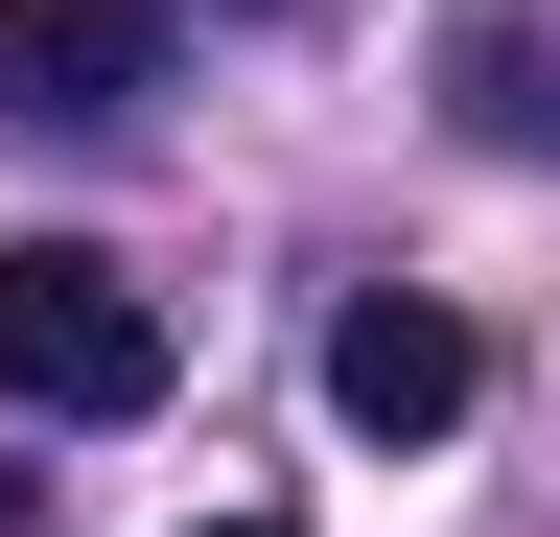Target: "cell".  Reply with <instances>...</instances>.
I'll use <instances>...</instances> for the list:
<instances>
[{"instance_id": "cell-5", "label": "cell", "mask_w": 560, "mask_h": 537, "mask_svg": "<svg viewBox=\"0 0 560 537\" xmlns=\"http://www.w3.org/2000/svg\"><path fill=\"white\" fill-rule=\"evenodd\" d=\"M210 537H280V514H210Z\"/></svg>"}, {"instance_id": "cell-3", "label": "cell", "mask_w": 560, "mask_h": 537, "mask_svg": "<svg viewBox=\"0 0 560 537\" xmlns=\"http://www.w3.org/2000/svg\"><path fill=\"white\" fill-rule=\"evenodd\" d=\"M0 94L24 117H140L164 94V0H0Z\"/></svg>"}, {"instance_id": "cell-1", "label": "cell", "mask_w": 560, "mask_h": 537, "mask_svg": "<svg viewBox=\"0 0 560 537\" xmlns=\"http://www.w3.org/2000/svg\"><path fill=\"white\" fill-rule=\"evenodd\" d=\"M164 304L94 234H0V421H164Z\"/></svg>"}, {"instance_id": "cell-4", "label": "cell", "mask_w": 560, "mask_h": 537, "mask_svg": "<svg viewBox=\"0 0 560 537\" xmlns=\"http://www.w3.org/2000/svg\"><path fill=\"white\" fill-rule=\"evenodd\" d=\"M467 141H514V164H560V71H537V47H514V24H490V47H467Z\"/></svg>"}, {"instance_id": "cell-2", "label": "cell", "mask_w": 560, "mask_h": 537, "mask_svg": "<svg viewBox=\"0 0 560 537\" xmlns=\"http://www.w3.org/2000/svg\"><path fill=\"white\" fill-rule=\"evenodd\" d=\"M490 397V351H467V304H420V281H374V304H327V421L350 444H444Z\"/></svg>"}]
</instances>
